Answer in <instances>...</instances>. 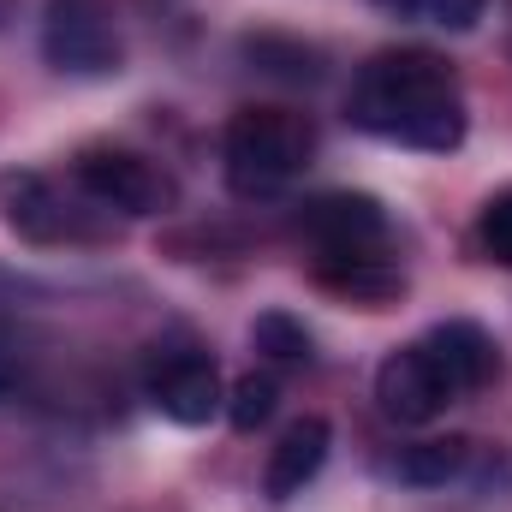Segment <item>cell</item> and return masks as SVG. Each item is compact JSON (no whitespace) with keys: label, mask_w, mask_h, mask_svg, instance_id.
I'll list each match as a JSON object with an SVG mask.
<instances>
[{"label":"cell","mask_w":512,"mask_h":512,"mask_svg":"<svg viewBox=\"0 0 512 512\" xmlns=\"http://www.w3.org/2000/svg\"><path fill=\"white\" fill-rule=\"evenodd\" d=\"M292 233L316 262L322 256H370L387 251V209L370 191H322V197L298 203Z\"/></svg>","instance_id":"obj_7"},{"label":"cell","mask_w":512,"mask_h":512,"mask_svg":"<svg viewBox=\"0 0 512 512\" xmlns=\"http://www.w3.org/2000/svg\"><path fill=\"white\" fill-rule=\"evenodd\" d=\"M477 251L489 256V262H501V268H512V185L495 191L477 209Z\"/></svg>","instance_id":"obj_15"},{"label":"cell","mask_w":512,"mask_h":512,"mask_svg":"<svg viewBox=\"0 0 512 512\" xmlns=\"http://www.w3.org/2000/svg\"><path fill=\"white\" fill-rule=\"evenodd\" d=\"M72 185L90 203H102L108 215H131V221L167 215L179 203V179L131 143H84L72 155Z\"/></svg>","instance_id":"obj_4"},{"label":"cell","mask_w":512,"mask_h":512,"mask_svg":"<svg viewBox=\"0 0 512 512\" xmlns=\"http://www.w3.org/2000/svg\"><path fill=\"white\" fill-rule=\"evenodd\" d=\"M316 155V126L292 108H239L221 131V173L227 191L245 203L280 197Z\"/></svg>","instance_id":"obj_2"},{"label":"cell","mask_w":512,"mask_h":512,"mask_svg":"<svg viewBox=\"0 0 512 512\" xmlns=\"http://www.w3.org/2000/svg\"><path fill=\"white\" fill-rule=\"evenodd\" d=\"M417 340L429 346V358L441 364V376L453 382L459 399L483 393V387L501 376V346H495V334H489L483 322H471V316H447V322H435V328L417 334Z\"/></svg>","instance_id":"obj_9"},{"label":"cell","mask_w":512,"mask_h":512,"mask_svg":"<svg viewBox=\"0 0 512 512\" xmlns=\"http://www.w3.org/2000/svg\"><path fill=\"white\" fill-rule=\"evenodd\" d=\"M376 405H382L387 423L423 429V423H435L447 405H459V393L441 376V364L429 358V346L411 340V346H399V352L382 358V370H376Z\"/></svg>","instance_id":"obj_8"},{"label":"cell","mask_w":512,"mask_h":512,"mask_svg":"<svg viewBox=\"0 0 512 512\" xmlns=\"http://www.w3.org/2000/svg\"><path fill=\"white\" fill-rule=\"evenodd\" d=\"M471 453H477V441H465V435H435V441L399 447L382 471L393 483H405V489H447V483H459V477L471 471Z\"/></svg>","instance_id":"obj_12"},{"label":"cell","mask_w":512,"mask_h":512,"mask_svg":"<svg viewBox=\"0 0 512 512\" xmlns=\"http://www.w3.org/2000/svg\"><path fill=\"white\" fill-rule=\"evenodd\" d=\"M0 215L30 245H96V239H114V215L102 203H90L78 185L66 191L60 179H48L36 167L0 173Z\"/></svg>","instance_id":"obj_3"},{"label":"cell","mask_w":512,"mask_h":512,"mask_svg":"<svg viewBox=\"0 0 512 512\" xmlns=\"http://www.w3.org/2000/svg\"><path fill=\"white\" fill-rule=\"evenodd\" d=\"M352 126L399 143V149H423V155H447L465 143L471 114H465V90L459 72L435 54V48H382L358 66L352 96H346Z\"/></svg>","instance_id":"obj_1"},{"label":"cell","mask_w":512,"mask_h":512,"mask_svg":"<svg viewBox=\"0 0 512 512\" xmlns=\"http://www.w3.org/2000/svg\"><path fill=\"white\" fill-rule=\"evenodd\" d=\"M274 405H280V382L268 370H251V376H239V382L227 387V423L239 435H256L274 417Z\"/></svg>","instance_id":"obj_14"},{"label":"cell","mask_w":512,"mask_h":512,"mask_svg":"<svg viewBox=\"0 0 512 512\" xmlns=\"http://www.w3.org/2000/svg\"><path fill=\"white\" fill-rule=\"evenodd\" d=\"M42 60L66 78H114L126 42L108 0H48L42 6Z\"/></svg>","instance_id":"obj_5"},{"label":"cell","mask_w":512,"mask_h":512,"mask_svg":"<svg viewBox=\"0 0 512 512\" xmlns=\"http://www.w3.org/2000/svg\"><path fill=\"white\" fill-rule=\"evenodd\" d=\"M399 18H423V24H441V30H471L483 18L489 0H376Z\"/></svg>","instance_id":"obj_16"},{"label":"cell","mask_w":512,"mask_h":512,"mask_svg":"<svg viewBox=\"0 0 512 512\" xmlns=\"http://www.w3.org/2000/svg\"><path fill=\"white\" fill-rule=\"evenodd\" d=\"M18 370H24V358H18V346H12V334H0V399L18 387Z\"/></svg>","instance_id":"obj_17"},{"label":"cell","mask_w":512,"mask_h":512,"mask_svg":"<svg viewBox=\"0 0 512 512\" xmlns=\"http://www.w3.org/2000/svg\"><path fill=\"white\" fill-rule=\"evenodd\" d=\"M316 280H322L334 298L358 304V310H387V304H399V292H405V274H399V262L387 251L322 256V262H316Z\"/></svg>","instance_id":"obj_11"},{"label":"cell","mask_w":512,"mask_h":512,"mask_svg":"<svg viewBox=\"0 0 512 512\" xmlns=\"http://www.w3.org/2000/svg\"><path fill=\"white\" fill-rule=\"evenodd\" d=\"M328 447H334L328 417H298V423L274 441V453H268L262 495H268V501H292V495H304V483H316V471L328 465Z\"/></svg>","instance_id":"obj_10"},{"label":"cell","mask_w":512,"mask_h":512,"mask_svg":"<svg viewBox=\"0 0 512 512\" xmlns=\"http://www.w3.org/2000/svg\"><path fill=\"white\" fill-rule=\"evenodd\" d=\"M251 346L268 358V364H280V370H304L310 358H316V340H310V328L298 322V316H286V310H262L251 322Z\"/></svg>","instance_id":"obj_13"},{"label":"cell","mask_w":512,"mask_h":512,"mask_svg":"<svg viewBox=\"0 0 512 512\" xmlns=\"http://www.w3.org/2000/svg\"><path fill=\"white\" fill-rule=\"evenodd\" d=\"M143 399L167 423H179V429H203L215 411H227V387H221L215 358L203 346H191V340H167V346L149 352V364H143Z\"/></svg>","instance_id":"obj_6"}]
</instances>
